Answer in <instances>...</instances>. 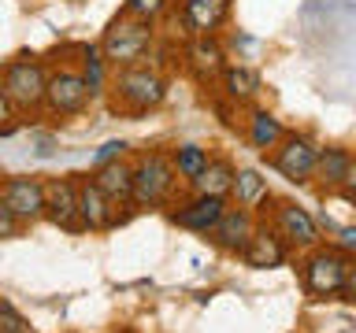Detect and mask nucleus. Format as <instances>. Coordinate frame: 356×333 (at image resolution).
I'll return each mask as SVG.
<instances>
[{"label": "nucleus", "instance_id": "4468645a", "mask_svg": "<svg viewBox=\"0 0 356 333\" xmlns=\"http://www.w3.org/2000/svg\"><path fill=\"white\" fill-rule=\"evenodd\" d=\"M208 233L222 244V248L241 252L245 241L252 237V215H249V207H227V211L219 215V222H216V226H211Z\"/></svg>", "mask_w": 356, "mask_h": 333}, {"label": "nucleus", "instance_id": "f257e3e1", "mask_svg": "<svg viewBox=\"0 0 356 333\" xmlns=\"http://www.w3.org/2000/svg\"><path fill=\"white\" fill-rule=\"evenodd\" d=\"M167 96V78L156 67L134 63V67H119L115 74V104L130 115H145V111L160 108Z\"/></svg>", "mask_w": 356, "mask_h": 333}, {"label": "nucleus", "instance_id": "6ab92c4d", "mask_svg": "<svg viewBox=\"0 0 356 333\" xmlns=\"http://www.w3.org/2000/svg\"><path fill=\"white\" fill-rule=\"evenodd\" d=\"M222 89H227V96L230 100H256L260 96V89H264V82H260V74L252 71V67H222Z\"/></svg>", "mask_w": 356, "mask_h": 333}, {"label": "nucleus", "instance_id": "5701e85b", "mask_svg": "<svg viewBox=\"0 0 356 333\" xmlns=\"http://www.w3.org/2000/svg\"><path fill=\"white\" fill-rule=\"evenodd\" d=\"M78 74H82V82L89 89V100L104 93V85H108V60L100 56V49L89 44V49L82 52V71H78Z\"/></svg>", "mask_w": 356, "mask_h": 333}, {"label": "nucleus", "instance_id": "9b49d317", "mask_svg": "<svg viewBox=\"0 0 356 333\" xmlns=\"http://www.w3.org/2000/svg\"><path fill=\"white\" fill-rule=\"evenodd\" d=\"M186 67L200 78V82H211V78H219L222 67H227V52H222V44L216 37H193L186 49Z\"/></svg>", "mask_w": 356, "mask_h": 333}, {"label": "nucleus", "instance_id": "4be33fe9", "mask_svg": "<svg viewBox=\"0 0 356 333\" xmlns=\"http://www.w3.org/2000/svg\"><path fill=\"white\" fill-rule=\"evenodd\" d=\"M245 263L249 266H278L286 259V252H282V244H278L271 233H256L252 230V237L245 241Z\"/></svg>", "mask_w": 356, "mask_h": 333}, {"label": "nucleus", "instance_id": "0eeeda50", "mask_svg": "<svg viewBox=\"0 0 356 333\" xmlns=\"http://www.w3.org/2000/svg\"><path fill=\"white\" fill-rule=\"evenodd\" d=\"M316 144L308 137H300V133H286L282 141L275 144V171L289 178V182H308L312 171H316Z\"/></svg>", "mask_w": 356, "mask_h": 333}, {"label": "nucleus", "instance_id": "aec40b11", "mask_svg": "<svg viewBox=\"0 0 356 333\" xmlns=\"http://www.w3.org/2000/svg\"><path fill=\"white\" fill-rule=\"evenodd\" d=\"M230 193L238 196L241 207H256L260 200H267V178L260 171H252V166H241V171H234Z\"/></svg>", "mask_w": 356, "mask_h": 333}, {"label": "nucleus", "instance_id": "bb28decb", "mask_svg": "<svg viewBox=\"0 0 356 333\" xmlns=\"http://www.w3.org/2000/svg\"><path fill=\"white\" fill-rule=\"evenodd\" d=\"M130 144L127 141H104L97 148V155H93V166H104V163H115V160H122V152H127Z\"/></svg>", "mask_w": 356, "mask_h": 333}, {"label": "nucleus", "instance_id": "423d86ee", "mask_svg": "<svg viewBox=\"0 0 356 333\" xmlns=\"http://www.w3.org/2000/svg\"><path fill=\"white\" fill-rule=\"evenodd\" d=\"M89 104V89L82 82V74L78 71H52L49 82H44V108L52 111V115H78Z\"/></svg>", "mask_w": 356, "mask_h": 333}, {"label": "nucleus", "instance_id": "a878e982", "mask_svg": "<svg viewBox=\"0 0 356 333\" xmlns=\"http://www.w3.org/2000/svg\"><path fill=\"white\" fill-rule=\"evenodd\" d=\"M0 333H26V322L8 300H0Z\"/></svg>", "mask_w": 356, "mask_h": 333}, {"label": "nucleus", "instance_id": "cd10ccee", "mask_svg": "<svg viewBox=\"0 0 356 333\" xmlns=\"http://www.w3.org/2000/svg\"><path fill=\"white\" fill-rule=\"evenodd\" d=\"M19 233V219L11 215V211L0 204V241H8V237H15Z\"/></svg>", "mask_w": 356, "mask_h": 333}, {"label": "nucleus", "instance_id": "f03ea898", "mask_svg": "<svg viewBox=\"0 0 356 333\" xmlns=\"http://www.w3.org/2000/svg\"><path fill=\"white\" fill-rule=\"evenodd\" d=\"M149 52H152V22H141V19H130V15L111 22L104 30V41H100V56H104L115 71L119 67L145 63Z\"/></svg>", "mask_w": 356, "mask_h": 333}, {"label": "nucleus", "instance_id": "7ed1b4c3", "mask_svg": "<svg viewBox=\"0 0 356 333\" xmlns=\"http://www.w3.org/2000/svg\"><path fill=\"white\" fill-rule=\"evenodd\" d=\"M130 185H134L130 204H138V207H152V204H160V200H167V196H171V189H175V166H171V160H167L163 152L141 155L138 166H130Z\"/></svg>", "mask_w": 356, "mask_h": 333}, {"label": "nucleus", "instance_id": "f3484780", "mask_svg": "<svg viewBox=\"0 0 356 333\" xmlns=\"http://www.w3.org/2000/svg\"><path fill=\"white\" fill-rule=\"evenodd\" d=\"M93 185L104 193L111 204H122L127 207L130 204V193H134V185H130V166L115 160V163H104V166H97V174H93Z\"/></svg>", "mask_w": 356, "mask_h": 333}, {"label": "nucleus", "instance_id": "ddd939ff", "mask_svg": "<svg viewBox=\"0 0 356 333\" xmlns=\"http://www.w3.org/2000/svg\"><path fill=\"white\" fill-rule=\"evenodd\" d=\"M312 178H319L327 189H338L353 185V155L349 148H338V144H330V148H319L316 152V171H312Z\"/></svg>", "mask_w": 356, "mask_h": 333}, {"label": "nucleus", "instance_id": "1a4fd4ad", "mask_svg": "<svg viewBox=\"0 0 356 333\" xmlns=\"http://www.w3.org/2000/svg\"><path fill=\"white\" fill-rule=\"evenodd\" d=\"M230 19V0H182V26L193 37H216Z\"/></svg>", "mask_w": 356, "mask_h": 333}, {"label": "nucleus", "instance_id": "9d476101", "mask_svg": "<svg viewBox=\"0 0 356 333\" xmlns=\"http://www.w3.org/2000/svg\"><path fill=\"white\" fill-rule=\"evenodd\" d=\"M44 215L56 226H67V230L78 226V185L71 178H56L52 185H44Z\"/></svg>", "mask_w": 356, "mask_h": 333}, {"label": "nucleus", "instance_id": "39448f33", "mask_svg": "<svg viewBox=\"0 0 356 333\" xmlns=\"http://www.w3.org/2000/svg\"><path fill=\"white\" fill-rule=\"evenodd\" d=\"M349 274H353V263H349V255H341V252H316L308 259L305 266V282L312 293H319V296H330V293H353V285H349Z\"/></svg>", "mask_w": 356, "mask_h": 333}, {"label": "nucleus", "instance_id": "412c9836", "mask_svg": "<svg viewBox=\"0 0 356 333\" xmlns=\"http://www.w3.org/2000/svg\"><path fill=\"white\" fill-rule=\"evenodd\" d=\"M282 137H286V126H282V122H278L271 111L256 108L252 119H249V141H252L260 152H267V148H275Z\"/></svg>", "mask_w": 356, "mask_h": 333}, {"label": "nucleus", "instance_id": "6e6552de", "mask_svg": "<svg viewBox=\"0 0 356 333\" xmlns=\"http://www.w3.org/2000/svg\"><path fill=\"white\" fill-rule=\"evenodd\" d=\"M0 204H4L19 222L22 219L30 222V219L44 215V185L38 178H8V182L0 185Z\"/></svg>", "mask_w": 356, "mask_h": 333}, {"label": "nucleus", "instance_id": "f8f14e48", "mask_svg": "<svg viewBox=\"0 0 356 333\" xmlns=\"http://www.w3.org/2000/svg\"><path fill=\"white\" fill-rule=\"evenodd\" d=\"M78 222L89 230H108L115 226V204L100 193L93 182L78 185Z\"/></svg>", "mask_w": 356, "mask_h": 333}, {"label": "nucleus", "instance_id": "393cba45", "mask_svg": "<svg viewBox=\"0 0 356 333\" xmlns=\"http://www.w3.org/2000/svg\"><path fill=\"white\" fill-rule=\"evenodd\" d=\"M167 4H171V0H127V15L141 19V22H152L167 11Z\"/></svg>", "mask_w": 356, "mask_h": 333}, {"label": "nucleus", "instance_id": "dca6fc26", "mask_svg": "<svg viewBox=\"0 0 356 333\" xmlns=\"http://www.w3.org/2000/svg\"><path fill=\"white\" fill-rule=\"evenodd\" d=\"M234 182V163L222 155H208V163L200 166L197 178H189V185L197 189V196H230Z\"/></svg>", "mask_w": 356, "mask_h": 333}, {"label": "nucleus", "instance_id": "c85d7f7f", "mask_svg": "<svg viewBox=\"0 0 356 333\" xmlns=\"http://www.w3.org/2000/svg\"><path fill=\"white\" fill-rule=\"evenodd\" d=\"M11 122H15V108H11V100L4 93V85H0V133L11 130Z\"/></svg>", "mask_w": 356, "mask_h": 333}, {"label": "nucleus", "instance_id": "20e7f679", "mask_svg": "<svg viewBox=\"0 0 356 333\" xmlns=\"http://www.w3.org/2000/svg\"><path fill=\"white\" fill-rule=\"evenodd\" d=\"M44 82H49V74H44V67L38 60H11L4 67V78H0V85H4L15 111L44 108Z\"/></svg>", "mask_w": 356, "mask_h": 333}, {"label": "nucleus", "instance_id": "c756f323", "mask_svg": "<svg viewBox=\"0 0 356 333\" xmlns=\"http://www.w3.org/2000/svg\"><path fill=\"white\" fill-rule=\"evenodd\" d=\"M356 244V230H341V248H353Z\"/></svg>", "mask_w": 356, "mask_h": 333}, {"label": "nucleus", "instance_id": "2eb2a0df", "mask_svg": "<svg viewBox=\"0 0 356 333\" xmlns=\"http://www.w3.org/2000/svg\"><path fill=\"white\" fill-rule=\"evenodd\" d=\"M222 211H227V196H197V200H189L186 207L175 211V222H178V226H186V230L208 233L219 222Z\"/></svg>", "mask_w": 356, "mask_h": 333}, {"label": "nucleus", "instance_id": "a211bd4d", "mask_svg": "<svg viewBox=\"0 0 356 333\" xmlns=\"http://www.w3.org/2000/svg\"><path fill=\"white\" fill-rule=\"evenodd\" d=\"M278 226H282V233L293 244H316L319 241L316 219H312L305 207H297V204H282V207H278Z\"/></svg>", "mask_w": 356, "mask_h": 333}, {"label": "nucleus", "instance_id": "b1692460", "mask_svg": "<svg viewBox=\"0 0 356 333\" xmlns=\"http://www.w3.org/2000/svg\"><path fill=\"white\" fill-rule=\"evenodd\" d=\"M204 163H208V148H200V144H178L171 155L175 174H182V178H197Z\"/></svg>", "mask_w": 356, "mask_h": 333}]
</instances>
